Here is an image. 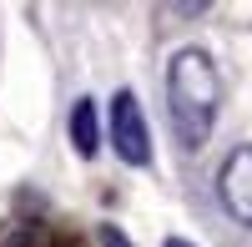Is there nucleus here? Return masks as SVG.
<instances>
[{
  "instance_id": "3",
  "label": "nucleus",
  "mask_w": 252,
  "mask_h": 247,
  "mask_svg": "<svg viewBox=\"0 0 252 247\" xmlns=\"http://www.w3.org/2000/svg\"><path fill=\"white\" fill-rule=\"evenodd\" d=\"M217 192H222V207L237 222H252V147H237L227 156V167L217 177Z\"/></svg>"
},
{
  "instance_id": "1",
  "label": "nucleus",
  "mask_w": 252,
  "mask_h": 247,
  "mask_svg": "<svg viewBox=\"0 0 252 247\" xmlns=\"http://www.w3.org/2000/svg\"><path fill=\"white\" fill-rule=\"evenodd\" d=\"M217 101H222V86H217L212 56L197 46H182L166 61V116H172V131L187 152L207 147L212 121H217Z\"/></svg>"
},
{
  "instance_id": "4",
  "label": "nucleus",
  "mask_w": 252,
  "mask_h": 247,
  "mask_svg": "<svg viewBox=\"0 0 252 247\" xmlns=\"http://www.w3.org/2000/svg\"><path fill=\"white\" fill-rule=\"evenodd\" d=\"M71 141H76L81 156H96V147H101V121H96V101L91 96H81L71 106Z\"/></svg>"
},
{
  "instance_id": "6",
  "label": "nucleus",
  "mask_w": 252,
  "mask_h": 247,
  "mask_svg": "<svg viewBox=\"0 0 252 247\" xmlns=\"http://www.w3.org/2000/svg\"><path fill=\"white\" fill-rule=\"evenodd\" d=\"M161 247H192V242H187V237H166Z\"/></svg>"
},
{
  "instance_id": "2",
  "label": "nucleus",
  "mask_w": 252,
  "mask_h": 247,
  "mask_svg": "<svg viewBox=\"0 0 252 247\" xmlns=\"http://www.w3.org/2000/svg\"><path fill=\"white\" fill-rule=\"evenodd\" d=\"M111 147L126 167H146L152 161V136H146V116H141V101L131 91H116L111 96Z\"/></svg>"
},
{
  "instance_id": "5",
  "label": "nucleus",
  "mask_w": 252,
  "mask_h": 247,
  "mask_svg": "<svg viewBox=\"0 0 252 247\" xmlns=\"http://www.w3.org/2000/svg\"><path fill=\"white\" fill-rule=\"evenodd\" d=\"M101 247H131V242L121 237V227H101Z\"/></svg>"
}]
</instances>
